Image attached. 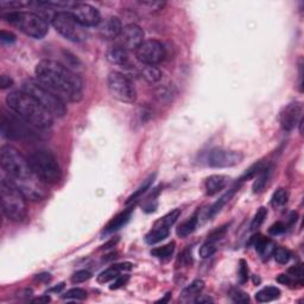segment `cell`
Returning a JSON list of instances; mask_svg holds the SVG:
<instances>
[{
  "label": "cell",
  "instance_id": "1",
  "mask_svg": "<svg viewBox=\"0 0 304 304\" xmlns=\"http://www.w3.org/2000/svg\"><path fill=\"white\" fill-rule=\"evenodd\" d=\"M35 74L38 82L64 104L82 99V80L63 64L53 59H42L36 66Z\"/></svg>",
  "mask_w": 304,
  "mask_h": 304
},
{
  "label": "cell",
  "instance_id": "2",
  "mask_svg": "<svg viewBox=\"0 0 304 304\" xmlns=\"http://www.w3.org/2000/svg\"><path fill=\"white\" fill-rule=\"evenodd\" d=\"M0 164L9 175V180L31 201H42L48 195L44 182L40 181L24 158L15 148L4 145L0 149Z\"/></svg>",
  "mask_w": 304,
  "mask_h": 304
},
{
  "label": "cell",
  "instance_id": "3",
  "mask_svg": "<svg viewBox=\"0 0 304 304\" xmlns=\"http://www.w3.org/2000/svg\"><path fill=\"white\" fill-rule=\"evenodd\" d=\"M6 104L11 111L18 114L35 129H48L53 124V114L25 92H11L6 96Z\"/></svg>",
  "mask_w": 304,
  "mask_h": 304
},
{
  "label": "cell",
  "instance_id": "4",
  "mask_svg": "<svg viewBox=\"0 0 304 304\" xmlns=\"http://www.w3.org/2000/svg\"><path fill=\"white\" fill-rule=\"evenodd\" d=\"M0 197H1L2 213L7 219L13 222H20L26 218L28 199L15 186V183L7 178H2L0 182Z\"/></svg>",
  "mask_w": 304,
  "mask_h": 304
},
{
  "label": "cell",
  "instance_id": "5",
  "mask_svg": "<svg viewBox=\"0 0 304 304\" xmlns=\"http://www.w3.org/2000/svg\"><path fill=\"white\" fill-rule=\"evenodd\" d=\"M2 18L7 23L12 24L16 28L20 30L26 36L35 38V39H42L49 31L48 21L40 17L38 13L11 11L6 15H2Z\"/></svg>",
  "mask_w": 304,
  "mask_h": 304
},
{
  "label": "cell",
  "instance_id": "6",
  "mask_svg": "<svg viewBox=\"0 0 304 304\" xmlns=\"http://www.w3.org/2000/svg\"><path fill=\"white\" fill-rule=\"evenodd\" d=\"M35 175L44 183L55 184L61 180V169L53 153L47 150L32 151L26 158Z\"/></svg>",
  "mask_w": 304,
  "mask_h": 304
},
{
  "label": "cell",
  "instance_id": "7",
  "mask_svg": "<svg viewBox=\"0 0 304 304\" xmlns=\"http://www.w3.org/2000/svg\"><path fill=\"white\" fill-rule=\"evenodd\" d=\"M23 92L31 95L48 112L53 114V116L62 118V116L66 115L67 107L64 102L55 96L51 92H49L47 88H44L37 80L29 78V80L24 81Z\"/></svg>",
  "mask_w": 304,
  "mask_h": 304
},
{
  "label": "cell",
  "instance_id": "8",
  "mask_svg": "<svg viewBox=\"0 0 304 304\" xmlns=\"http://www.w3.org/2000/svg\"><path fill=\"white\" fill-rule=\"evenodd\" d=\"M51 24L61 36H63L70 42H83L88 37V31H87L86 26L78 23L74 16L68 11H61V12L55 13Z\"/></svg>",
  "mask_w": 304,
  "mask_h": 304
},
{
  "label": "cell",
  "instance_id": "9",
  "mask_svg": "<svg viewBox=\"0 0 304 304\" xmlns=\"http://www.w3.org/2000/svg\"><path fill=\"white\" fill-rule=\"evenodd\" d=\"M34 129V126L26 123L23 118H20L13 111H11V113L2 114L1 133L7 139H30V138L35 137Z\"/></svg>",
  "mask_w": 304,
  "mask_h": 304
},
{
  "label": "cell",
  "instance_id": "10",
  "mask_svg": "<svg viewBox=\"0 0 304 304\" xmlns=\"http://www.w3.org/2000/svg\"><path fill=\"white\" fill-rule=\"evenodd\" d=\"M110 94L115 100L125 104H133L137 99V91L133 82L123 73L112 72L107 77Z\"/></svg>",
  "mask_w": 304,
  "mask_h": 304
},
{
  "label": "cell",
  "instance_id": "11",
  "mask_svg": "<svg viewBox=\"0 0 304 304\" xmlns=\"http://www.w3.org/2000/svg\"><path fill=\"white\" fill-rule=\"evenodd\" d=\"M165 55L167 53L164 45L156 39L144 40L135 50V57L144 66H157L164 61Z\"/></svg>",
  "mask_w": 304,
  "mask_h": 304
},
{
  "label": "cell",
  "instance_id": "12",
  "mask_svg": "<svg viewBox=\"0 0 304 304\" xmlns=\"http://www.w3.org/2000/svg\"><path fill=\"white\" fill-rule=\"evenodd\" d=\"M244 159V154L238 151L214 149L208 153L207 163L211 168H230L240 164Z\"/></svg>",
  "mask_w": 304,
  "mask_h": 304
},
{
  "label": "cell",
  "instance_id": "13",
  "mask_svg": "<svg viewBox=\"0 0 304 304\" xmlns=\"http://www.w3.org/2000/svg\"><path fill=\"white\" fill-rule=\"evenodd\" d=\"M74 16L78 23L83 26H96L101 23V16L100 12L94 6L85 2H74L70 5L69 11Z\"/></svg>",
  "mask_w": 304,
  "mask_h": 304
},
{
  "label": "cell",
  "instance_id": "14",
  "mask_svg": "<svg viewBox=\"0 0 304 304\" xmlns=\"http://www.w3.org/2000/svg\"><path fill=\"white\" fill-rule=\"evenodd\" d=\"M119 45L125 50H137L144 42V31L137 24H129L124 26L119 35Z\"/></svg>",
  "mask_w": 304,
  "mask_h": 304
},
{
  "label": "cell",
  "instance_id": "15",
  "mask_svg": "<svg viewBox=\"0 0 304 304\" xmlns=\"http://www.w3.org/2000/svg\"><path fill=\"white\" fill-rule=\"evenodd\" d=\"M301 115H302V106L297 102L287 105L279 114V123H281L282 129L287 132L292 131L298 121L302 120Z\"/></svg>",
  "mask_w": 304,
  "mask_h": 304
},
{
  "label": "cell",
  "instance_id": "16",
  "mask_svg": "<svg viewBox=\"0 0 304 304\" xmlns=\"http://www.w3.org/2000/svg\"><path fill=\"white\" fill-rule=\"evenodd\" d=\"M123 23L118 17H110L101 23L99 32L105 39H115L119 37L123 30Z\"/></svg>",
  "mask_w": 304,
  "mask_h": 304
},
{
  "label": "cell",
  "instance_id": "17",
  "mask_svg": "<svg viewBox=\"0 0 304 304\" xmlns=\"http://www.w3.org/2000/svg\"><path fill=\"white\" fill-rule=\"evenodd\" d=\"M132 268V264L131 263H121V264H115L113 266H111L110 268H107V270H105L104 272L100 273L99 276H97V282H99L100 284H105V283H108V282L113 281V279H115L116 277L120 276V273L123 272V271H129Z\"/></svg>",
  "mask_w": 304,
  "mask_h": 304
},
{
  "label": "cell",
  "instance_id": "18",
  "mask_svg": "<svg viewBox=\"0 0 304 304\" xmlns=\"http://www.w3.org/2000/svg\"><path fill=\"white\" fill-rule=\"evenodd\" d=\"M249 244H253L256 251L260 254V256L264 258V259L265 258L270 257L276 248V245L273 241L268 240V239H266L265 237H263V235L260 234L254 235V237L251 239V243Z\"/></svg>",
  "mask_w": 304,
  "mask_h": 304
},
{
  "label": "cell",
  "instance_id": "19",
  "mask_svg": "<svg viewBox=\"0 0 304 304\" xmlns=\"http://www.w3.org/2000/svg\"><path fill=\"white\" fill-rule=\"evenodd\" d=\"M228 181H229V178L224 175L209 176L205 184L206 192H207V195H209V196L218 194L219 191H221L227 186Z\"/></svg>",
  "mask_w": 304,
  "mask_h": 304
},
{
  "label": "cell",
  "instance_id": "20",
  "mask_svg": "<svg viewBox=\"0 0 304 304\" xmlns=\"http://www.w3.org/2000/svg\"><path fill=\"white\" fill-rule=\"evenodd\" d=\"M106 57H107L108 62H111L112 64H115V66H125L127 59H129V57H127V50H125L119 44L108 49Z\"/></svg>",
  "mask_w": 304,
  "mask_h": 304
},
{
  "label": "cell",
  "instance_id": "21",
  "mask_svg": "<svg viewBox=\"0 0 304 304\" xmlns=\"http://www.w3.org/2000/svg\"><path fill=\"white\" fill-rule=\"evenodd\" d=\"M169 229L170 228L162 226V225H159L158 222H156L154 227L152 228L148 234H146V237H145L146 244H149V245H154V244L161 243L162 240H164L165 238H168V235H169V232H170Z\"/></svg>",
  "mask_w": 304,
  "mask_h": 304
},
{
  "label": "cell",
  "instance_id": "22",
  "mask_svg": "<svg viewBox=\"0 0 304 304\" xmlns=\"http://www.w3.org/2000/svg\"><path fill=\"white\" fill-rule=\"evenodd\" d=\"M131 214H132V209H127V210L123 211V213L118 214L115 218L112 219V221L106 226V228L104 229V233L108 234V233H113L115 230L120 229L121 227L125 226V225L129 222L130 218H131Z\"/></svg>",
  "mask_w": 304,
  "mask_h": 304
},
{
  "label": "cell",
  "instance_id": "23",
  "mask_svg": "<svg viewBox=\"0 0 304 304\" xmlns=\"http://www.w3.org/2000/svg\"><path fill=\"white\" fill-rule=\"evenodd\" d=\"M281 297V290L276 286H266L256 294V300L259 303H267Z\"/></svg>",
  "mask_w": 304,
  "mask_h": 304
},
{
  "label": "cell",
  "instance_id": "24",
  "mask_svg": "<svg viewBox=\"0 0 304 304\" xmlns=\"http://www.w3.org/2000/svg\"><path fill=\"white\" fill-rule=\"evenodd\" d=\"M197 224H199V216H197V214H194V215L190 216L188 220L182 222L180 226H178L177 230H176V233H177V235L180 238L188 237V235L191 234V233L196 229Z\"/></svg>",
  "mask_w": 304,
  "mask_h": 304
},
{
  "label": "cell",
  "instance_id": "25",
  "mask_svg": "<svg viewBox=\"0 0 304 304\" xmlns=\"http://www.w3.org/2000/svg\"><path fill=\"white\" fill-rule=\"evenodd\" d=\"M271 168L267 165H263V168L257 172L256 181L253 183V192H260L265 188L266 183H267L268 177H270Z\"/></svg>",
  "mask_w": 304,
  "mask_h": 304
},
{
  "label": "cell",
  "instance_id": "26",
  "mask_svg": "<svg viewBox=\"0 0 304 304\" xmlns=\"http://www.w3.org/2000/svg\"><path fill=\"white\" fill-rule=\"evenodd\" d=\"M239 188V187L235 186L234 188H232L230 190H228V191L226 192V194L224 195V196H221L220 199L216 201L215 203H214L213 206H211L210 208H209V211H208V218H213L214 215H215L216 213H219L220 210H221V208L224 207L225 205L229 201L230 199L233 197V195L235 194V191H237V189Z\"/></svg>",
  "mask_w": 304,
  "mask_h": 304
},
{
  "label": "cell",
  "instance_id": "27",
  "mask_svg": "<svg viewBox=\"0 0 304 304\" xmlns=\"http://www.w3.org/2000/svg\"><path fill=\"white\" fill-rule=\"evenodd\" d=\"M175 243L173 241H171V243L167 244V245L162 246V247H157V248H153L151 251V254L153 257L158 258V259L161 260H164V262H167V260H169L171 257H172L173 252H175Z\"/></svg>",
  "mask_w": 304,
  "mask_h": 304
},
{
  "label": "cell",
  "instance_id": "28",
  "mask_svg": "<svg viewBox=\"0 0 304 304\" xmlns=\"http://www.w3.org/2000/svg\"><path fill=\"white\" fill-rule=\"evenodd\" d=\"M142 76L146 82L156 83L162 78V72L156 66H144Z\"/></svg>",
  "mask_w": 304,
  "mask_h": 304
},
{
  "label": "cell",
  "instance_id": "29",
  "mask_svg": "<svg viewBox=\"0 0 304 304\" xmlns=\"http://www.w3.org/2000/svg\"><path fill=\"white\" fill-rule=\"evenodd\" d=\"M205 289V283L201 279H196V281L192 282L191 284L189 285L188 287L183 290L182 292V297L187 298V297H192V296H199L201 294V291Z\"/></svg>",
  "mask_w": 304,
  "mask_h": 304
},
{
  "label": "cell",
  "instance_id": "30",
  "mask_svg": "<svg viewBox=\"0 0 304 304\" xmlns=\"http://www.w3.org/2000/svg\"><path fill=\"white\" fill-rule=\"evenodd\" d=\"M273 258L278 264L285 265L290 262L291 259V252L287 248H284V247H278V248H275L273 251Z\"/></svg>",
  "mask_w": 304,
  "mask_h": 304
},
{
  "label": "cell",
  "instance_id": "31",
  "mask_svg": "<svg viewBox=\"0 0 304 304\" xmlns=\"http://www.w3.org/2000/svg\"><path fill=\"white\" fill-rule=\"evenodd\" d=\"M266 216H267V209H266L265 207H260L257 210V213H256V215H254V218L252 219V222H251V226H249V229H251V230H257L258 228H259L263 224H264Z\"/></svg>",
  "mask_w": 304,
  "mask_h": 304
},
{
  "label": "cell",
  "instance_id": "32",
  "mask_svg": "<svg viewBox=\"0 0 304 304\" xmlns=\"http://www.w3.org/2000/svg\"><path fill=\"white\" fill-rule=\"evenodd\" d=\"M152 182H153V176H151V177H149L148 180H146L145 182H144V183L142 184V186L139 187V188H138L137 190H135L134 192H133V194L131 195V196H130L129 199H127V201H126V205H130V203H132L133 201H135L137 199H139V197L142 196V195L144 194V192L146 191V190L150 189V187H151Z\"/></svg>",
  "mask_w": 304,
  "mask_h": 304
},
{
  "label": "cell",
  "instance_id": "33",
  "mask_svg": "<svg viewBox=\"0 0 304 304\" xmlns=\"http://www.w3.org/2000/svg\"><path fill=\"white\" fill-rule=\"evenodd\" d=\"M286 202H287L286 190L283 188H279L278 190H276L275 194L272 195V199H271V205H272V207L275 208L282 207V206H284Z\"/></svg>",
  "mask_w": 304,
  "mask_h": 304
},
{
  "label": "cell",
  "instance_id": "34",
  "mask_svg": "<svg viewBox=\"0 0 304 304\" xmlns=\"http://www.w3.org/2000/svg\"><path fill=\"white\" fill-rule=\"evenodd\" d=\"M180 215H181V209H175V210L170 211V213H168L167 215L163 216V218L161 220H158L157 222H158L159 225H162V226L170 228L176 221H177V219L180 218Z\"/></svg>",
  "mask_w": 304,
  "mask_h": 304
},
{
  "label": "cell",
  "instance_id": "35",
  "mask_svg": "<svg viewBox=\"0 0 304 304\" xmlns=\"http://www.w3.org/2000/svg\"><path fill=\"white\" fill-rule=\"evenodd\" d=\"M63 300H75V301H82L87 297V292L83 289L80 287H74V289H70L64 294Z\"/></svg>",
  "mask_w": 304,
  "mask_h": 304
},
{
  "label": "cell",
  "instance_id": "36",
  "mask_svg": "<svg viewBox=\"0 0 304 304\" xmlns=\"http://www.w3.org/2000/svg\"><path fill=\"white\" fill-rule=\"evenodd\" d=\"M216 252V244L210 243V241H206L200 248V256L201 258H209L213 256Z\"/></svg>",
  "mask_w": 304,
  "mask_h": 304
},
{
  "label": "cell",
  "instance_id": "37",
  "mask_svg": "<svg viewBox=\"0 0 304 304\" xmlns=\"http://www.w3.org/2000/svg\"><path fill=\"white\" fill-rule=\"evenodd\" d=\"M238 277H239V282L241 284H245L248 279V265L244 259H241L239 262V268H238Z\"/></svg>",
  "mask_w": 304,
  "mask_h": 304
},
{
  "label": "cell",
  "instance_id": "38",
  "mask_svg": "<svg viewBox=\"0 0 304 304\" xmlns=\"http://www.w3.org/2000/svg\"><path fill=\"white\" fill-rule=\"evenodd\" d=\"M287 275H289L291 278H294L297 283H300L301 285L303 284L302 282V277H303V267L301 264H297L292 267H290L287 270Z\"/></svg>",
  "mask_w": 304,
  "mask_h": 304
},
{
  "label": "cell",
  "instance_id": "39",
  "mask_svg": "<svg viewBox=\"0 0 304 304\" xmlns=\"http://www.w3.org/2000/svg\"><path fill=\"white\" fill-rule=\"evenodd\" d=\"M227 227L228 226L226 225V226H222V227H220V228H216L215 230H213V232H211L210 234L208 235L207 241H210V243H214V244L218 243V241L221 240V239L225 237V234H226Z\"/></svg>",
  "mask_w": 304,
  "mask_h": 304
},
{
  "label": "cell",
  "instance_id": "40",
  "mask_svg": "<svg viewBox=\"0 0 304 304\" xmlns=\"http://www.w3.org/2000/svg\"><path fill=\"white\" fill-rule=\"evenodd\" d=\"M91 278H92V273L89 272V271L80 270L72 276V282L74 284H80V283H83V282L88 281V279H91Z\"/></svg>",
  "mask_w": 304,
  "mask_h": 304
},
{
  "label": "cell",
  "instance_id": "41",
  "mask_svg": "<svg viewBox=\"0 0 304 304\" xmlns=\"http://www.w3.org/2000/svg\"><path fill=\"white\" fill-rule=\"evenodd\" d=\"M230 298H232L233 302H235V303H248L249 302L248 295L239 289L233 290V291L230 292Z\"/></svg>",
  "mask_w": 304,
  "mask_h": 304
},
{
  "label": "cell",
  "instance_id": "42",
  "mask_svg": "<svg viewBox=\"0 0 304 304\" xmlns=\"http://www.w3.org/2000/svg\"><path fill=\"white\" fill-rule=\"evenodd\" d=\"M180 264L186 265V266H189V265L192 264V254H191V251H190L189 248L184 249V251L180 254V257H178L177 266Z\"/></svg>",
  "mask_w": 304,
  "mask_h": 304
},
{
  "label": "cell",
  "instance_id": "43",
  "mask_svg": "<svg viewBox=\"0 0 304 304\" xmlns=\"http://www.w3.org/2000/svg\"><path fill=\"white\" fill-rule=\"evenodd\" d=\"M284 232H286V225L283 224V222L278 221L276 224H273L272 226L268 228V233L271 235H279L283 234Z\"/></svg>",
  "mask_w": 304,
  "mask_h": 304
},
{
  "label": "cell",
  "instance_id": "44",
  "mask_svg": "<svg viewBox=\"0 0 304 304\" xmlns=\"http://www.w3.org/2000/svg\"><path fill=\"white\" fill-rule=\"evenodd\" d=\"M129 279H130V276H127V275L118 276L115 279H113L112 284H111V286H110V289L111 290L120 289L121 286H124V285L126 284L127 282H129Z\"/></svg>",
  "mask_w": 304,
  "mask_h": 304
},
{
  "label": "cell",
  "instance_id": "45",
  "mask_svg": "<svg viewBox=\"0 0 304 304\" xmlns=\"http://www.w3.org/2000/svg\"><path fill=\"white\" fill-rule=\"evenodd\" d=\"M0 39H1L2 43H9V44H11V43L16 42V36L12 34V32L2 30V31L0 32Z\"/></svg>",
  "mask_w": 304,
  "mask_h": 304
},
{
  "label": "cell",
  "instance_id": "46",
  "mask_svg": "<svg viewBox=\"0 0 304 304\" xmlns=\"http://www.w3.org/2000/svg\"><path fill=\"white\" fill-rule=\"evenodd\" d=\"M12 85H13L12 78L9 77V76H6V75L0 76V87H1V89L10 88V87H12Z\"/></svg>",
  "mask_w": 304,
  "mask_h": 304
},
{
  "label": "cell",
  "instance_id": "47",
  "mask_svg": "<svg viewBox=\"0 0 304 304\" xmlns=\"http://www.w3.org/2000/svg\"><path fill=\"white\" fill-rule=\"evenodd\" d=\"M213 302V300H211L210 297H208V296H205V295H199V297L195 298V303H211Z\"/></svg>",
  "mask_w": 304,
  "mask_h": 304
},
{
  "label": "cell",
  "instance_id": "48",
  "mask_svg": "<svg viewBox=\"0 0 304 304\" xmlns=\"http://www.w3.org/2000/svg\"><path fill=\"white\" fill-rule=\"evenodd\" d=\"M32 302L34 303H48V302H50V297H49L48 295H44V296H42V297L36 298V300H32Z\"/></svg>",
  "mask_w": 304,
  "mask_h": 304
},
{
  "label": "cell",
  "instance_id": "49",
  "mask_svg": "<svg viewBox=\"0 0 304 304\" xmlns=\"http://www.w3.org/2000/svg\"><path fill=\"white\" fill-rule=\"evenodd\" d=\"M63 289H64V283H59L58 285H56V286L51 287V289L49 290V292H55V294H59V292H61Z\"/></svg>",
  "mask_w": 304,
  "mask_h": 304
},
{
  "label": "cell",
  "instance_id": "50",
  "mask_svg": "<svg viewBox=\"0 0 304 304\" xmlns=\"http://www.w3.org/2000/svg\"><path fill=\"white\" fill-rule=\"evenodd\" d=\"M36 279L37 281H44V282H49L51 279V277H50V275H49V273H42V275H38L37 277H36Z\"/></svg>",
  "mask_w": 304,
  "mask_h": 304
},
{
  "label": "cell",
  "instance_id": "51",
  "mask_svg": "<svg viewBox=\"0 0 304 304\" xmlns=\"http://www.w3.org/2000/svg\"><path fill=\"white\" fill-rule=\"evenodd\" d=\"M170 297H171V294H170V292H168V294L164 296V298H161V300H159V301H157V303H167V302H169Z\"/></svg>",
  "mask_w": 304,
  "mask_h": 304
},
{
  "label": "cell",
  "instance_id": "52",
  "mask_svg": "<svg viewBox=\"0 0 304 304\" xmlns=\"http://www.w3.org/2000/svg\"><path fill=\"white\" fill-rule=\"evenodd\" d=\"M253 282H254V283L259 284V283H260V279H259V278H256V277H253Z\"/></svg>",
  "mask_w": 304,
  "mask_h": 304
}]
</instances>
